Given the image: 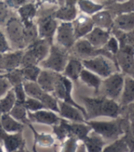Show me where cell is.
<instances>
[{
  "instance_id": "6da1fadb",
  "label": "cell",
  "mask_w": 134,
  "mask_h": 152,
  "mask_svg": "<svg viewBox=\"0 0 134 152\" xmlns=\"http://www.w3.org/2000/svg\"><path fill=\"white\" fill-rule=\"evenodd\" d=\"M81 99L84 102V108L88 120H94L99 116H106L116 119L121 115L122 108L117 101L100 97H85Z\"/></svg>"
},
{
  "instance_id": "7a4b0ae2",
  "label": "cell",
  "mask_w": 134,
  "mask_h": 152,
  "mask_svg": "<svg viewBox=\"0 0 134 152\" xmlns=\"http://www.w3.org/2000/svg\"><path fill=\"white\" fill-rule=\"evenodd\" d=\"M86 123L91 126L93 132L104 139H117L124 135L130 127L127 118H116L112 121L88 120Z\"/></svg>"
},
{
  "instance_id": "3957f363",
  "label": "cell",
  "mask_w": 134,
  "mask_h": 152,
  "mask_svg": "<svg viewBox=\"0 0 134 152\" xmlns=\"http://www.w3.org/2000/svg\"><path fill=\"white\" fill-rule=\"evenodd\" d=\"M69 59L70 56L68 50H64L58 45L52 44L49 49V55L39 63V65L43 69L50 70L58 73H62L69 61Z\"/></svg>"
},
{
  "instance_id": "277c9868",
  "label": "cell",
  "mask_w": 134,
  "mask_h": 152,
  "mask_svg": "<svg viewBox=\"0 0 134 152\" xmlns=\"http://www.w3.org/2000/svg\"><path fill=\"white\" fill-rule=\"evenodd\" d=\"M73 49H74L75 54L78 56L77 57L78 59H80V60L81 59V61H82V60H87V59H91V58H94L97 56H104V57L109 59L111 61H113L118 71H120L118 68V64H117L115 56L111 55L110 53H109L103 48L102 49L94 48L91 43L84 38L77 39L74 46H73Z\"/></svg>"
},
{
  "instance_id": "5b68a950",
  "label": "cell",
  "mask_w": 134,
  "mask_h": 152,
  "mask_svg": "<svg viewBox=\"0 0 134 152\" xmlns=\"http://www.w3.org/2000/svg\"><path fill=\"white\" fill-rule=\"evenodd\" d=\"M81 62L85 69L92 72L93 73L97 74L100 78H103V79L109 77V75L116 72H115L116 66L113 63V61H111L109 59L104 56H97L91 59L82 60Z\"/></svg>"
},
{
  "instance_id": "8992f818",
  "label": "cell",
  "mask_w": 134,
  "mask_h": 152,
  "mask_svg": "<svg viewBox=\"0 0 134 152\" xmlns=\"http://www.w3.org/2000/svg\"><path fill=\"white\" fill-rule=\"evenodd\" d=\"M123 84L124 75L119 72H116L102 80L99 91L102 93V96L106 98L117 101L120 97Z\"/></svg>"
},
{
  "instance_id": "52a82bcc",
  "label": "cell",
  "mask_w": 134,
  "mask_h": 152,
  "mask_svg": "<svg viewBox=\"0 0 134 152\" xmlns=\"http://www.w3.org/2000/svg\"><path fill=\"white\" fill-rule=\"evenodd\" d=\"M7 38L16 50H25L27 44L24 38V26L17 17H10L6 22Z\"/></svg>"
},
{
  "instance_id": "ba28073f",
  "label": "cell",
  "mask_w": 134,
  "mask_h": 152,
  "mask_svg": "<svg viewBox=\"0 0 134 152\" xmlns=\"http://www.w3.org/2000/svg\"><path fill=\"white\" fill-rule=\"evenodd\" d=\"M54 11L39 15L36 23L38 38L47 40L51 45L53 44V39L59 26L58 20L53 16Z\"/></svg>"
},
{
  "instance_id": "9c48e42d",
  "label": "cell",
  "mask_w": 134,
  "mask_h": 152,
  "mask_svg": "<svg viewBox=\"0 0 134 152\" xmlns=\"http://www.w3.org/2000/svg\"><path fill=\"white\" fill-rule=\"evenodd\" d=\"M55 36L58 46L66 50L72 49L77 40L74 34L72 22H61L59 24Z\"/></svg>"
},
{
  "instance_id": "30bf717a",
  "label": "cell",
  "mask_w": 134,
  "mask_h": 152,
  "mask_svg": "<svg viewBox=\"0 0 134 152\" xmlns=\"http://www.w3.org/2000/svg\"><path fill=\"white\" fill-rule=\"evenodd\" d=\"M24 50H16L4 53L0 60V72H10L20 68Z\"/></svg>"
},
{
  "instance_id": "8fae6325",
  "label": "cell",
  "mask_w": 134,
  "mask_h": 152,
  "mask_svg": "<svg viewBox=\"0 0 134 152\" xmlns=\"http://www.w3.org/2000/svg\"><path fill=\"white\" fill-rule=\"evenodd\" d=\"M28 115L31 123H38L51 126L59 124L61 120V117L58 115L57 113L47 109H42L34 113H28Z\"/></svg>"
},
{
  "instance_id": "7c38bea8",
  "label": "cell",
  "mask_w": 134,
  "mask_h": 152,
  "mask_svg": "<svg viewBox=\"0 0 134 152\" xmlns=\"http://www.w3.org/2000/svg\"><path fill=\"white\" fill-rule=\"evenodd\" d=\"M72 26L76 39H80L85 38L93 29L94 23L91 17L83 14L76 18V19L72 22Z\"/></svg>"
},
{
  "instance_id": "4fadbf2b",
  "label": "cell",
  "mask_w": 134,
  "mask_h": 152,
  "mask_svg": "<svg viewBox=\"0 0 134 152\" xmlns=\"http://www.w3.org/2000/svg\"><path fill=\"white\" fill-rule=\"evenodd\" d=\"M59 114L61 118L74 123L86 122V118L80 110L63 101H59Z\"/></svg>"
},
{
  "instance_id": "5bb4252c",
  "label": "cell",
  "mask_w": 134,
  "mask_h": 152,
  "mask_svg": "<svg viewBox=\"0 0 134 152\" xmlns=\"http://www.w3.org/2000/svg\"><path fill=\"white\" fill-rule=\"evenodd\" d=\"M115 58L119 70L127 73L134 61V48L129 45L120 47V50L115 55Z\"/></svg>"
},
{
  "instance_id": "9a60e30c",
  "label": "cell",
  "mask_w": 134,
  "mask_h": 152,
  "mask_svg": "<svg viewBox=\"0 0 134 152\" xmlns=\"http://www.w3.org/2000/svg\"><path fill=\"white\" fill-rule=\"evenodd\" d=\"M50 46L51 44L49 42L38 38L37 40H35L33 43H31L30 45H28L26 48V50H28L32 54V56L36 59V61L39 64L49 55Z\"/></svg>"
},
{
  "instance_id": "2e32d148",
  "label": "cell",
  "mask_w": 134,
  "mask_h": 152,
  "mask_svg": "<svg viewBox=\"0 0 134 152\" xmlns=\"http://www.w3.org/2000/svg\"><path fill=\"white\" fill-rule=\"evenodd\" d=\"M59 74L60 73L52 72L50 70L43 69L41 70L38 75L37 83L40 86L43 91L52 94L54 87H55V84L57 83V80L59 79Z\"/></svg>"
},
{
  "instance_id": "e0dca14e",
  "label": "cell",
  "mask_w": 134,
  "mask_h": 152,
  "mask_svg": "<svg viewBox=\"0 0 134 152\" xmlns=\"http://www.w3.org/2000/svg\"><path fill=\"white\" fill-rule=\"evenodd\" d=\"M110 32L94 27L93 29L84 38L96 49H102L110 38Z\"/></svg>"
},
{
  "instance_id": "ac0fdd59",
  "label": "cell",
  "mask_w": 134,
  "mask_h": 152,
  "mask_svg": "<svg viewBox=\"0 0 134 152\" xmlns=\"http://www.w3.org/2000/svg\"><path fill=\"white\" fill-rule=\"evenodd\" d=\"M6 152H15L25 148L26 141L23 137V132L7 134L2 140Z\"/></svg>"
},
{
  "instance_id": "d6986e66",
  "label": "cell",
  "mask_w": 134,
  "mask_h": 152,
  "mask_svg": "<svg viewBox=\"0 0 134 152\" xmlns=\"http://www.w3.org/2000/svg\"><path fill=\"white\" fill-rule=\"evenodd\" d=\"M83 68L81 60L78 58H70L61 74L71 82H76L80 79V75Z\"/></svg>"
},
{
  "instance_id": "ffe728a7",
  "label": "cell",
  "mask_w": 134,
  "mask_h": 152,
  "mask_svg": "<svg viewBox=\"0 0 134 152\" xmlns=\"http://www.w3.org/2000/svg\"><path fill=\"white\" fill-rule=\"evenodd\" d=\"M134 103V79L130 76L124 77V84L120 97V105L126 107Z\"/></svg>"
},
{
  "instance_id": "44dd1931",
  "label": "cell",
  "mask_w": 134,
  "mask_h": 152,
  "mask_svg": "<svg viewBox=\"0 0 134 152\" xmlns=\"http://www.w3.org/2000/svg\"><path fill=\"white\" fill-rule=\"evenodd\" d=\"M91 18L94 23V27L109 31L113 28V18L109 10H100L91 16Z\"/></svg>"
},
{
  "instance_id": "7402d4cb",
  "label": "cell",
  "mask_w": 134,
  "mask_h": 152,
  "mask_svg": "<svg viewBox=\"0 0 134 152\" xmlns=\"http://www.w3.org/2000/svg\"><path fill=\"white\" fill-rule=\"evenodd\" d=\"M123 32L134 30V12L123 13L116 16L113 19V28Z\"/></svg>"
},
{
  "instance_id": "603a6c76",
  "label": "cell",
  "mask_w": 134,
  "mask_h": 152,
  "mask_svg": "<svg viewBox=\"0 0 134 152\" xmlns=\"http://www.w3.org/2000/svg\"><path fill=\"white\" fill-rule=\"evenodd\" d=\"M54 18L61 22H73L78 17L77 6H60L53 13Z\"/></svg>"
},
{
  "instance_id": "cb8c5ba5",
  "label": "cell",
  "mask_w": 134,
  "mask_h": 152,
  "mask_svg": "<svg viewBox=\"0 0 134 152\" xmlns=\"http://www.w3.org/2000/svg\"><path fill=\"white\" fill-rule=\"evenodd\" d=\"M67 127L70 137H76L79 141H83L91 132V128L86 122L85 123H67Z\"/></svg>"
},
{
  "instance_id": "d4e9b609",
  "label": "cell",
  "mask_w": 134,
  "mask_h": 152,
  "mask_svg": "<svg viewBox=\"0 0 134 152\" xmlns=\"http://www.w3.org/2000/svg\"><path fill=\"white\" fill-rule=\"evenodd\" d=\"M82 142L85 145L87 152H102L106 141L103 137L94 133L89 134Z\"/></svg>"
},
{
  "instance_id": "484cf974",
  "label": "cell",
  "mask_w": 134,
  "mask_h": 152,
  "mask_svg": "<svg viewBox=\"0 0 134 152\" xmlns=\"http://www.w3.org/2000/svg\"><path fill=\"white\" fill-rule=\"evenodd\" d=\"M1 125L7 134L23 132V128L25 126L17 121L9 114H1Z\"/></svg>"
},
{
  "instance_id": "4316f807",
  "label": "cell",
  "mask_w": 134,
  "mask_h": 152,
  "mask_svg": "<svg viewBox=\"0 0 134 152\" xmlns=\"http://www.w3.org/2000/svg\"><path fill=\"white\" fill-rule=\"evenodd\" d=\"M80 79L87 86H88V87H91V88H93L96 94H98L99 92L102 79L100 78L99 76H98L97 74L83 68V70L81 71L80 75Z\"/></svg>"
},
{
  "instance_id": "83f0119b",
  "label": "cell",
  "mask_w": 134,
  "mask_h": 152,
  "mask_svg": "<svg viewBox=\"0 0 134 152\" xmlns=\"http://www.w3.org/2000/svg\"><path fill=\"white\" fill-rule=\"evenodd\" d=\"M28 127L32 130L33 134H34V146L33 149H35L37 146L43 147V148H50L55 143V137L50 134H45V133H38L36 131L34 126H32V123L28 125Z\"/></svg>"
},
{
  "instance_id": "f1b7e54d",
  "label": "cell",
  "mask_w": 134,
  "mask_h": 152,
  "mask_svg": "<svg viewBox=\"0 0 134 152\" xmlns=\"http://www.w3.org/2000/svg\"><path fill=\"white\" fill-rule=\"evenodd\" d=\"M17 13L22 22L33 21L38 16V7L35 3H27L17 9Z\"/></svg>"
},
{
  "instance_id": "f546056e",
  "label": "cell",
  "mask_w": 134,
  "mask_h": 152,
  "mask_svg": "<svg viewBox=\"0 0 134 152\" xmlns=\"http://www.w3.org/2000/svg\"><path fill=\"white\" fill-rule=\"evenodd\" d=\"M8 114L13 118H15L17 121L20 122L21 124L28 125V126L31 124L24 103L16 102L15 105L13 106V108L11 109V111Z\"/></svg>"
},
{
  "instance_id": "4dcf8cb0",
  "label": "cell",
  "mask_w": 134,
  "mask_h": 152,
  "mask_svg": "<svg viewBox=\"0 0 134 152\" xmlns=\"http://www.w3.org/2000/svg\"><path fill=\"white\" fill-rule=\"evenodd\" d=\"M78 7L80 10L84 14L88 17H91L97 12L100 11L104 8V6L101 4L96 3L91 0H78Z\"/></svg>"
},
{
  "instance_id": "1f68e13d",
  "label": "cell",
  "mask_w": 134,
  "mask_h": 152,
  "mask_svg": "<svg viewBox=\"0 0 134 152\" xmlns=\"http://www.w3.org/2000/svg\"><path fill=\"white\" fill-rule=\"evenodd\" d=\"M24 26V38L27 47L38 39V28L34 21H28L22 22Z\"/></svg>"
},
{
  "instance_id": "d6a6232c",
  "label": "cell",
  "mask_w": 134,
  "mask_h": 152,
  "mask_svg": "<svg viewBox=\"0 0 134 152\" xmlns=\"http://www.w3.org/2000/svg\"><path fill=\"white\" fill-rule=\"evenodd\" d=\"M16 104V96L12 89L7 92V94L0 98V113L8 114Z\"/></svg>"
},
{
  "instance_id": "836d02e7",
  "label": "cell",
  "mask_w": 134,
  "mask_h": 152,
  "mask_svg": "<svg viewBox=\"0 0 134 152\" xmlns=\"http://www.w3.org/2000/svg\"><path fill=\"white\" fill-rule=\"evenodd\" d=\"M39 101L44 105L45 109L50 110L52 112L59 114V100L52 94L44 92V94L40 97Z\"/></svg>"
},
{
  "instance_id": "e575fe53",
  "label": "cell",
  "mask_w": 134,
  "mask_h": 152,
  "mask_svg": "<svg viewBox=\"0 0 134 152\" xmlns=\"http://www.w3.org/2000/svg\"><path fill=\"white\" fill-rule=\"evenodd\" d=\"M102 152H130V148L124 137L122 136L115 139L112 143L105 146Z\"/></svg>"
},
{
  "instance_id": "d590c367",
  "label": "cell",
  "mask_w": 134,
  "mask_h": 152,
  "mask_svg": "<svg viewBox=\"0 0 134 152\" xmlns=\"http://www.w3.org/2000/svg\"><path fill=\"white\" fill-rule=\"evenodd\" d=\"M23 86H24V89H25V92H26V94L28 97H31V98L37 99L38 101L45 92L41 89V87L37 83L25 81L23 83Z\"/></svg>"
},
{
  "instance_id": "8d00e7d4",
  "label": "cell",
  "mask_w": 134,
  "mask_h": 152,
  "mask_svg": "<svg viewBox=\"0 0 134 152\" xmlns=\"http://www.w3.org/2000/svg\"><path fill=\"white\" fill-rule=\"evenodd\" d=\"M22 71V74L24 77V82H33L37 83L38 75L41 72V68L38 65H30V66L20 67Z\"/></svg>"
},
{
  "instance_id": "74e56055",
  "label": "cell",
  "mask_w": 134,
  "mask_h": 152,
  "mask_svg": "<svg viewBox=\"0 0 134 152\" xmlns=\"http://www.w3.org/2000/svg\"><path fill=\"white\" fill-rule=\"evenodd\" d=\"M67 123H68V120L61 118V120L59 124L52 126L53 133H54L55 137H57L58 140L61 141V142H63L66 138L70 137L68 127H67Z\"/></svg>"
},
{
  "instance_id": "f35d334b",
  "label": "cell",
  "mask_w": 134,
  "mask_h": 152,
  "mask_svg": "<svg viewBox=\"0 0 134 152\" xmlns=\"http://www.w3.org/2000/svg\"><path fill=\"white\" fill-rule=\"evenodd\" d=\"M2 75L8 81V83L11 85V87L24 83V77H23V74H22V71L20 68L7 72Z\"/></svg>"
},
{
  "instance_id": "ab89813d",
  "label": "cell",
  "mask_w": 134,
  "mask_h": 152,
  "mask_svg": "<svg viewBox=\"0 0 134 152\" xmlns=\"http://www.w3.org/2000/svg\"><path fill=\"white\" fill-rule=\"evenodd\" d=\"M111 9L117 12V16L123 13L134 12V0H125L121 3H116Z\"/></svg>"
},
{
  "instance_id": "60d3db41",
  "label": "cell",
  "mask_w": 134,
  "mask_h": 152,
  "mask_svg": "<svg viewBox=\"0 0 134 152\" xmlns=\"http://www.w3.org/2000/svg\"><path fill=\"white\" fill-rule=\"evenodd\" d=\"M80 141L74 137H69L63 142L59 152H76Z\"/></svg>"
},
{
  "instance_id": "b9f144b4",
  "label": "cell",
  "mask_w": 134,
  "mask_h": 152,
  "mask_svg": "<svg viewBox=\"0 0 134 152\" xmlns=\"http://www.w3.org/2000/svg\"><path fill=\"white\" fill-rule=\"evenodd\" d=\"M24 104H25V107L28 113H34V112L45 109L44 105L42 104L40 101L34 99V98H31V97H27Z\"/></svg>"
},
{
  "instance_id": "7bdbcfd3",
  "label": "cell",
  "mask_w": 134,
  "mask_h": 152,
  "mask_svg": "<svg viewBox=\"0 0 134 152\" xmlns=\"http://www.w3.org/2000/svg\"><path fill=\"white\" fill-rule=\"evenodd\" d=\"M103 49L105 50H107L109 53H110L111 55L115 56L116 54L118 53V51L120 50V43H119L118 39L114 36H110L108 42L103 47Z\"/></svg>"
},
{
  "instance_id": "ee69618b",
  "label": "cell",
  "mask_w": 134,
  "mask_h": 152,
  "mask_svg": "<svg viewBox=\"0 0 134 152\" xmlns=\"http://www.w3.org/2000/svg\"><path fill=\"white\" fill-rule=\"evenodd\" d=\"M11 89L13 90L15 96H16V102H19V103H25L26 99H27V94L24 89L23 83H20L17 85H15L13 87H11Z\"/></svg>"
},
{
  "instance_id": "f6af8a7d",
  "label": "cell",
  "mask_w": 134,
  "mask_h": 152,
  "mask_svg": "<svg viewBox=\"0 0 134 152\" xmlns=\"http://www.w3.org/2000/svg\"><path fill=\"white\" fill-rule=\"evenodd\" d=\"M11 51V47L8 43V40L4 34V32L0 29V53H7Z\"/></svg>"
},
{
  "instance_id": "bcb514c9",
  "label": "cell",
  "mask_w": 134,
  "mask_h": 152,
  "mask_svg": "<svg viewBox=\"0 0 134 152\" xmlns=\"http://www.w3.org/2000/svg\"><path fill=\"white\" fill-rule=\"evenodd\" d=\"M11 89V85L8 83V81L4 77V76L0 73V98L7 94L8 90Z\"/></svg>"
},
{
  "instance_id": "7dc6e473",
  "label": "cell",
  "mask_w": 134,
  "mask_h": 152,
  "mask_svg": "<svg viewBox=\"0 0 134 152\" xmlns=\"http://www.w3.org/2000/svg\"><path fill=\"white\" fill-rule=\"evenodd\" d=\"M8 19V7L5 2L0 1V25L7 22Z\"/></svg>"
},
{
  "instance_id": "c3c4849f",
  "label": "cell",
  "mask_w": 134,
  "mask_h": 152,
  "mask_svg": "<svg viewBox=\"0 0 134 152\" xmlns=\"http://www.w3.org/2000/svg\"><path fill=\"white\" fill-rule=\"evenodd\" d=\"M5 3L8 7L18 9L20 7H22L27 3H29V2H28V0H6Z\"/></svg>"
},
{
  "instance_id": "681fc988",
  "label": "cell",
  "mask_w": 134,
  "mask_h": 152,
  "mask_svg": "<svg viewBox=\"0 0 134 152\" xmlns=\"http://www.w3.org/2000/svg\"><path fill=\"white\" fill-rule=\"evenodd\" d=\"M128 107L129 109H127V119L130 122H134V103L128 105Z\"/></svg>"
},
{
  "instance_id": "f907efd6",
  "label": "cell",
  "mask_w": 134,
  "mask_h": 152,
  "mask_svg": "<svg viewBox=\"0 0 134 152\" xmlns=\"http://www.w3.org/2000/svg\"><path fill=\"white\" fill-rule=\"evenodd\" d=\"M6 135H7V133L4 131L2 125H1V113H0V143H2V140H3V138L5 137Z\"/></svg>"
},
{
  "instance_id": "816d5d0a",
  "label": "cell",
  "mask_w": 134,
  "mask_h": 152,
  "mask_svg": "<svg viewBox=\"0 0 134 152\" xmlns=\"http://www.w3.org/2000/svg\"><path fill=\"white\" fill-rule=\"evenodd\" d=\"M76 152H87L85 145H84V143L82 142V141H80L79 146H78V148L76 149Z\"/></svg>"
},
{
  "instance_id": "f5cc1de1",
  "label": "cell",
  "mask_w": 134,
  "mask_h": 152,
  "mask_svg": "<svg viewBox=\"0 0 134 152\" xmlns=\"http://www.w3.org/2000/svg\"><path fill=\"white\" fill-rule=\"evenodd\" d=\"M78 0H64V5L66 6H76Z\"/></svg>"
},
{
  "instance_id": "db71d44e",
  "label": "cell",
  "mask_w": 134,
  "mask_h": 152,
  "mask_svg": "<svg viewBox=\"0 0 134 152\" xmlns=\"http://www.w3.org/2000/svg\"><path fill=\"white\" fill-rule=\"evenodd\" d=\"M127 74H128L129 76H130L131 78L134 79V61H133V63L131 64V66L130 67V69L128 70Z\"/></svg>"
},
{
  "instance_id": "11a10c76",
  "label": "cell",
  "mask_w": 134,
  "mask_h": 152,
  "mask_svg": "<svg viewBox=\"0 0 134 152\" xmlns=\"http://www.w3.org/2000/svg\"><path fill=\"white\" fill-rule=\"evenodd\" d=\"M130 133L134 140V122H130Z\"/></svg>"
},
{
  "instance_id": "9f6ffc18",
  "label": "cell",
  "mask_w": 134,
  "mask_h": 152,
  "mask_svg": "<svg viewBox=\"0 0 134 152\" xmlns=\"http://www.w3.org/2000/svg\"><path fill=\"white\" fill-rule=\"evenodd\" d=\"M44 1L49 2L50 4H57V0H44Z\"/></svg>"
},
{
  "instance_id": "6f0895ef",
  "label": "cell",
  "mask_w": 134,
  "mask_h": 152,
  "mask_svg": "<svg viewBox=\"0 0 134 152\" xmlns=\"http://www.w3.org/2000/svg\"><path fill=\"white\" fill-rule=\"evenodd\" d=\"M57 4H59V7L60 6H63L64 5V0H57Z\"/></svg>"
},
{
  "instance_id": "680465c9",
  "label": "cell",
  "mask_w": 134,
  "mask_h": 152,
  "mask_svg": "<svg viewBox=\"0 0 134 152\" xmlns=\"http://www.w3.org/2000/svg\"><path fill=\"white\" fill-rule=\"evenodd\" d=\"M25 152H38V151H37V149H33L32 151H29V150H27V149H25Z\"/></svg>"
},
{
  "instance_id": "91938a15",
  "label": "cell",
  "mask_w": 134,
  "mask_h": 152,
  "mask_svg": "<svg viewBox=\"0 0 134 152\" xmlns=\"http://www.w3.org/2000/svg\"><path fill=\"white\" fill-rule=\"evenodd\" d=\"M0 152H5V151L3 150V148H2V147H1V145H0Z\"/></svg>"
},
{
  "instance_id": "94428289",
  "label": "cell",
  "mask_w": 134,
  "mask_h": 152,
  "mask_svg": "<svg viewBox=\"0 0 134 152\" xmlns=\"http://www.w3.org/2000/svg\"><path fill=\"white\" fill-rule=\"evenodd\" d=\"M25 150V148L24 149H21V150H17V151H15V152H23Z\"/></svg>"
},
{
  "instance_id": "6125c7cd",
  "label": "cell",
  "mask_w": 134,
  "mask_h": 152,
  "mask_svg": "<svg viewBox=\"0 0 134 152\" xmlns=\"http://www.w3.org/2000/svg\"><path fill=\"white\" fill-rule=\"evenodd\" d=\"M23 152H25V150H24V151H23Z\"/></svg>"
}]
</instances>
